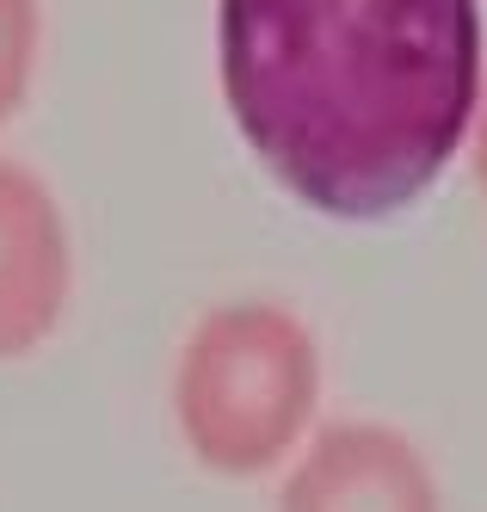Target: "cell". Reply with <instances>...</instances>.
<instances>
[{"label":"cell","instance_id":"6da1fadb","mask_svg":"<svg viewBox=\"0 0 487 512\" xmlns=\"http://www.w3.org/2000/svg\"><path fill=\"white\" fill-rule=\"evenodd\" d=\"M216 75L241 142L333 223L438 186L481 105V0H216Z\"/></svg>","mask_w":487,"mask_h":512},{"label":"cell","instance_id":"7a4b0ae2","mask_svg":"<svg viewBox=\"0 0 487 512\" xmlns=\"http://www.w3.org/2000/svg\"><path fill=\"white\" fill-rule=\"evenodd\" d=\"M173 426L222 482L272 475L303 451L321 414V346L290 303L241 297L198 315L173 358Z\"/></svg>","mask_w":487,"mask_h":512},{"label":"cell","instance_id":"3957f363","mask_svg":"<svg viewBox=\"0 0 487 512\" xmlns=\"http://www.w3.org/2000/svg\"><path fill=\"white\" fill-rule=\"evenodd\" d=\"M74 303V235L44 173L0 155V364L56 340Z\"/></svg>","mask_w":487,"mask_h":512},{"label":"cell","instance_id":"277c9868","mask_svg":"<svg viewBox=\"0 0 487 512\" xmlns=\"http://www.w3.org/2000/svg\"><path fill=\"white\" fill-rule=\"evenodd\" d=\"M278 512H444V500L407 432L383 420H333L290 457Z\"/></svg>","mask_w":487,"mask_h":512},{"label":"cell","instance_id":"5b68a950","mask_svg":"<svg viewBox=\"0 0 487 512\" xmlns=\"http://www.w3.org/2000/svg\"><path fill=\"white\" fill-rule=\"evenodd\" d=\"M44 50V0H0V124L31 99Z\"/></svg>","mask_w":487,"mask_h":512},{"label":"cell","instance_id":"8992f818","mask_svg":"<svg viewBox=\"0 0 487 512\" xmlns=\"http://www.w3.org/2000/svg\"><path fill=\"white\" fill-rule=\"evenodd\" d=\"M469 136H475V179H481V198H487V81H481V105H475Z\"/></svg>","mask_w":487,"mask_h":512}]
</instances>
